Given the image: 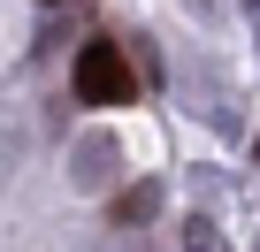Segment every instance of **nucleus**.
Here are the masks:
<instances>
[{
    "instance_id": "obj_1",
    "label": "nucleus",
    "mask_w": 260,
    "mask_h": 252,
    "mask_svg": "<svg viewBox=\"0 0 260 252\" xmlns=\"http://www.w3.org/2000/svg\"><path fill=\"white\" fill-rule=\"evenodd\" d=\"M130 92H138V77H130V54L115 39H92L77 54V99L84 107H130Z\"/></svg>"
}]
</instances>
